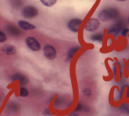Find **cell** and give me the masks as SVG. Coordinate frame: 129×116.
Returning <instances> with one entry per match:
<instances>
[{"mask_svg":"<svg viewBox=\"0 0 129 116\" xmlns=\"http://www.w3.org/2000/svg\"><path fill=\"white\" fill-rule=\"evenodd\" d=\"M80 48H81V47H79V46L73 47V48H70V49H69V51H68V53H67V60L70 61V60L73 59V57L75 56L76 54L79 51Z\"/></svg>","mask_w":129,"mask_h":116,"instance_id":"cell-13","label":"cell"},{"mask_svg":"<svg viewBox=\"0 0 129 116\" xmlns=\"http://www.w3.org/2000/svg\"><path fill=\"white\" fill-rule=\"evenodd\" d=\"M125 112H126V113H128V114H129V107H126V108H125Z\"/></svg>","mask_w":129,"mask_h":116,"instance_id":"cell-24","label":"cell"},{"mask_svg":"<svg viewBox=\"0 0 129 116\" xmlns=\"http://www.w3.org/2000/svg\"><path fill=\"white\" fill-rule=\"evenodd\" d=\"M6 40H7L6 34H5L3 31L0 30V43L5 42V41H6Z\"/></svg>","mask_w":129,"mask_h":116,"instance_id":"cell-20","label":"cell"},{"mask_svg":"<svg viewBox=\"0 0 129 116\" xmlns=\"http://www.w3.org/2000/svg\"><path fill=\"white\" fill-rule=\"evenodd\" d=\"M43 54L44 56L48 60H54L57 55V52L54 46L50 44H47L43 47Z\"/></svg>","mask_w":129,"mask_h":116,"instance_id":"cell-5","label":"cell"},{"mask_svg":"<svg viewBox=\"0 0 129 116\" xmlns=\"http://www.w3.org/2000/svg\"><path fill=\"white\" fill-rule=\"evenodd\" d=\"M39 14V10L33 5H27L22 9V15L26 19H34Z\"/></svg>","mask_w":129,"mask_h":116,"instance_id":"cell-3","label":"cell"},{"mask_svg":"<svg viewBox=\"0 0 129 116\" xmlns=\"http://www.w3.org/2000/svg\"><path fill=\"white\" fill-rule=\"evenodd\" d=\"M124 27V24L121 20H118L116 23H114L111 27H109L106 30V33L108 34H112L113 36H117L120 33L121 29Z\"/></svg>","mask_w":129,"mask_h":116,"instance_id":"cell-6","label":"cell"},{"mask_svg":"<svg viewBox=\"0 0 129 116\" xmlns=\"http://www.w3.org/2000/svg\"><path fill=\"white\" fill-rule=\"evenodd\" d=\"M120 16V12L115 7H107L102 9L98 14V19L102 22H108L110 20L117 19Z\"/></svg>","mask_w":129,"mask_h":116,"instance_id":"cell-1","label":"cell"},{"mask_svg":"<svg viewBox=\"0 0 129 116\" xmlns=\"http://www.w3.org/2000/svg\"><path fill=\"white\" fill-rule=\"evenodd\" d=\"M120 34L122 36H124V37H126V36L129 34V28L128 27H126V26H124L122 29H121L120 31Z\"/></svg>","mask_w":129,"mask_h":116,"instance_id":"cell-21","label":"cell"},{"mask_svg":"<svg viewBox=\"0 0 129 116\" xmlns=\"http://www.w3.org/2000/svg\"><path fill=\"white\" fill-rule=\"evenodd\" d=\"M89 110H90V107H88L87 106H84L83 104H82L81 102H79L77 104V107H76L75 111L74 112H80V111H83V112H88Z\"/></svg>","mask_w":129,"mask_h":116,"instance_id":"cell-14","label":"cell"},{"mask_svg":"<svg viewBox=\"0 0 129 116\" xmlns=\"http://www.w3.org/2000/svg\"><path fill=\"white\" fill-rule=\"evenodd\" d=\"M83 22V20L82 19H79V18H74V19H71L70 21H69L67 26H68V28L70 29L71 32L77 34V33L79 32Z\"/></svg>","mask_w":129,"mask_h":116,"instance_id":"cell-4","label":"cell"},{"mask_svg":"<svg viewBox=\"0 0 129 116\" xmlns=\"http://www.w3.org/2000/svg\"><path fill=\"white\" fill-rule=\"evenodd\" d=\"M29 94V92L27 91L26 88H25L24 86H20V88H19V96L20 97H27Z\"/></svg>","mask_w":129,"mask_h":116,"instance_id":"cell-19","label":"cell"},{"mask_svg":"<svg viewBox=\"0 0 129 116\" xmlns=\"http://www.w3.org/2000/svg\"><path fill=\"white\" fill-rule=\"evenodd\" d=\"M43 113H44V114H46V115H51V113H50L48 109H45L44 112H43Z\"/></svg>","mask_w":129,"mask_h":116,"instance_id":"cell-22","label":"cell"},{"mask_svg":"<svg viewBox=\"0 0 129 116\" xmlns=\"http://www.w3.org/2000/svg\"><path fill=\"white\" fill-rule=\"evenodd\" d=\"M26 44L33 51H39L41 48V43L34 37H27L26 39Z\"/></svg>","mask_w":129,"mask_h":116,"instance_id":"cell-7","label":"cell"},{"mask_svg":"<svg viewBox=\"0 0 129 116\" xmlns=\"http://www.w3.org/2000/svg\"><path fill=\"white\" fill-rule=\"evenodd\" d=\"M18 25H19V26L21 29H23V30H26V31H31V30H34V29H35V26H34L33 24L27 22V21H26V20L19 21Z\"/></svg>","mask_w":129,"mask_h":116,"instance_id":"cell-9","label":"cell"},{"mask_svg":"<svg viewBox=\"0 0 129 116\" xmlns=\"http://www.w3.org/2000/svg\"><path fill=\"white\" fill-rule=\"evenodd\" d=\"M105 39V34L102 32L100 33H95V34H92L90 36V40L92 41H96V42L102 43Z\"/></svg>","mask_w":129,"mask_h":116,"instance_id":"cell-10","label":"cell"},{"mask_svg":"<svg viewBox=\"0 0 129 116\" xmlns=\"http://www.w3.org/2000/svg\"><path fill=\"white\" fill-rule=\"evenodd\" d=\"M68 116H78V114H77V112H72L71 113H70Z\"/></svg>","mask_w":129,"mask_h":116,"instance_id":"cell-23","label":"cell"},{"mask_svg":"<svg viewBox=\"0 0 129 116\" xmlns=\"http://www.w3.org/2000/svg\"><path fill=\"white\" fill-rule=\"evenodd\" d=\"M11 3L15 8H20L23 5V0H11Z\"/></svg>","mask_w":129,"mask_h":116,"instance_id":"cell-18","label":"cell"},{"mask_svg":"<svg viewBox=\"0 0 129 116\" xmlns=\"http://www.w3.org/2000/svg\"><path fill=\"white\" fill-rule=\"evenodd\" d=\"M12 81H18V82L20 84L21 86L23 85H26L27 83L29 82L28 81V78L26 77L25 75H23V74H20V73H16V74H13V75L12 76Z\"/></svg>","mask_w":129,"mask_h":116,"instance_id":"cell-8","label":"cell"},{"mask_svg":"<svg viewBox=\"0 0 129 116\" xmlns=\"http://www.w3.org/2000/svg\"><path fill=\"white\" fill-rule=\"evenodd\" d=\"M41 3L47 7H52L57 3V0H41Z\"/></svg>","mask_w":129,"mask_h":116,"instance_id":"cell-15","label":"cell"},{"mask_svg":"<svg viewBox=\"0 0 129 116\" xmlns=\"http://www.w3.org/2000/svg\"><path fill=\"white\" fill-rule=\"evenodd\" d=\"M7 32L9 33V34H11L12 36H19L20 35V30L19 29V27L15 26H12V25H9L6 27Z\"/></svg>","mask_w":129,"mask_h":116,"instance_id":"cell-12","label":"cell"},{"mask_svg":"<svg viewBox=\"0 0 129 116\" xmlns=\"http://www.w3.org/2000/svg\"><path fill=\"white\" fill-rule=\"evenodd\" d=\"M100 27V21L98 18H90L85 23L84 30L88 33H95L98 29Z\"/></svg>","mask_w":129,"mask_h":116,"instance_id":"cell-2","label":"cell"},{"mask_svg":"<svg viewBox=\"0 0 129 116\" xmlns=\"http://www.w3.org/2000/svg\"><path fill=\"white\" fill-rule=\"evenodd\" d=\"M2 51L7 55H14L17 52L16 48L12 45H5L2 48Z\"/></svg>","mask_w":129,"mask_h":116,"instance_id":"cell-11","label":"cell"},{"mask_svg":"<svg viewBox=\"0 0 129 116\" xmlns=\"http://www.w3.org/2000/svg\"><path fill=\"white\" fill-rule=\"evenodd\" d=\"M7 108H8L10 111H18L19 109V106L17 104L16 102H10L8 105H7Z\"/></svg>","mask_w":129,"mask_h":116,"instance_id":"cell-16","label":"cell"},{"mask_svg":"<svg viewBox=\"0 0 129 116\" xmlns=\"http://www.w3.org/2000/svg\"><path fill=\"white\" fill-rule=\"evenodd\" d=\"M82 93H83V95L86 98L91 97V95H92L91 88H90V87H85V88H83V91H82Z\"/></svg>","mask_w":129,"mask_h":116,"instance_id":"cell-17","label":"cell"},{"mask_svg":"<svg viewBox=\"0 0 129 116\" xmlns=\"http://www.w3.org/2000/svg\"><path fill=\"white\" fill-rule=\"evenodd\" d=\"M117 1H119V2H124V1H126V0H117Z\"/></svg>","mask_w":129,"mask_h":116,"instance_id":"cell-25","label":"cell"}]
</instances>
